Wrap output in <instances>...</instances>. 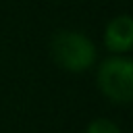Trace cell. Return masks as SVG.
<instances>
[{
  "label": "cell",
  "mask_w": 133,
  "mask_h": 133,
  "mask_svg": "<svg viewBox=\"0 0 133 133\" xmlns=\"http://www.w3.org/2000/svg\"><path fill=\"white\" fill-rule=\"evenodd\" d=\"M98 87L114 104L133 102V58L114 54L98 69Z\"/></svg>",
  "instance_id": "7a4b0ae2"
},
{
  "label": "cell",
  "mask_w": 133,
  "mask_h": 133,
  "mask_svg": "<svg viewBox=\"0 0 133 133\" xmlns=\"http://www.w3.org/2000/svg\"><path fill=\"white\" fill-rule=\"evenodd\" d=\"M50 52L54 62L69 71V73H83L87 69L94 66L98 52H96V44L81 31L75 29H64L58 31L52 37L50 44Z\"/></svg>",
  "instance_id": "6da1fadb"
},
{
  "label": "cell",
  "mask_w": 133,
  "mask_h": 133,
  "mask_svg": "<svg viewBox=\"0 0 133 133\" xmlns=\"http://www.w3.org/2000/svg\"><path fill=\"white\" fill-rule=\"evenodd\" d=\"M104 46L112 54H125L133 50V17L118 15L110 19L104 29Z\"/></svg>",
  "instance_id": "3957f363"
},
{
  "label": "cell",
  "mask_w": 133,
  "mask_h": 133,
  "mask_svg": "<svg viewBox=\"0 0 133 133\" xmlns=\"http://www.w3.org/2000/svg\"><path fill=\"white\" fill-rule=\"evenodd\" d=\"M85 133H121V129L110 118H96V121H91L87 125Z\"/></svg>",
  "instance_id": "277c9868"
}]
</instances>
